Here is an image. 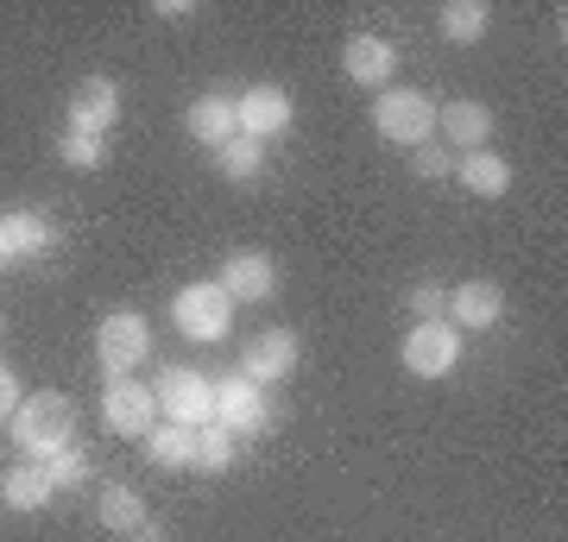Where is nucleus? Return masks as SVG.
<instances>
[{
    "instance_id": "1",
    "label": "nucleus",
    "mask_w": 568,
    "mask_h": 542,
    "mask_svg": "<svg viewBox=\"0 0 568 542\" xmlns=\"http://www.w3.org/2000/svg\"><path fill=\"white\" fill-rule=\"evenodd\" d=\"M13 442H20L26 461H51V454H63V448H77V403L63 398V391H32V398H20V410H13Z\"/></svg>"
},
{
    "instance_id": "2",
    "label": "nucleus",
    "mask_w": 568,
    "mask_h": 542,
    "mask_svg": "<svg viewBox=\"0 0 568 542\" xmlns=\"http://www.w3.org/2000/svg\"><path fill=\"white\" fill-rule=\"evenodd\" d=\"M373 126H379V140L386 145H417L436 133V101L424 95V89H379V101H373Z\"/></svg>"
},
{
    "instance_id": "3",
    "label": "nucleus",
    "mask_w": 568,
    "mask_h": 542,
    "mask_svg": "<svg viewBox=\"0 0 568 542\" xmlns=\"http://www.w3.org/2000/svg\"><path fill=\"white\" fill-rule=\"evenodd\" d=\"M152 354V321L140 309H108L102 328H95V360H102L108 379H133V366Z\"/></svg>"
},
{
    "instance_id": "4",
    "label": "nucleus",
    "mask_w": 568,
    "mask_h": 542,
    "mask_svg": "<svg viewBox=\"0 0 568 542\" xmlns=\"http://www.w3.org/2000/svg\"><path fill=\"white\" fill-rule=\"evenodd\" d=\"M152 398H159L164 422H183V429L215 422V379H203L196 366H164L152 379Z\"/></svg>"
},
{
    "instance_id": "5",
    "label": "nucleus",
    "mask_w": 568,
    "mask_h": 542,
    "mask_svg": "<svg viewBox=\"0 0 568 542\" xmlns=\"http://www.w3.org/2000/svg\"><path fill=\"white\" fill-rule=\"evenodd\" d=\"M171 321H178V335L183 341H222L227 335V321H234V297H227L222 284H183L178 297H171Z\"/></svg>"
},
{
    "instance_id": "6",
    "label": "nucleus",
    "mask_w": 568,
    "mask_h": 542,
    "mask_svg": "<svg viewBox=\"0 0 568 542\" xmlns=\"http://www.w3.org/2000/svg\"><path fill=\"white\" fill-rule=\"evenodd\" d=\"M102 422L114 429V436H126V442H140L145 429L159 422V398H152V385H140V379H108V391H102Z\"/></svg>"
},
{
    "instance_id": "7",
    "label": "nucleus",
    "mask_w": 568,
    "mask_h": 542,
    "mask_svg": "<svg viewBox=\"0 0 568 542\" xmlns=\"http://www.w3.org/2000/svg\"><path fill=\"white\" fill-rule=\"evenodd\" d=\"M455 360H462L455 321H417L405 335V372H417V379H443V372H455Z\"/></svg>"
},
{
    "instance_id": "8",
    "label": "nucleus",
    "mask_w": 568,
    "mask_h": 542,
    "mask_svg": "<svg viewBox=\"0 0 568 542\" xmlns=\"http://www.w3.org/2000/svg\"><path fill=\"white\" fill-rule=\"evenodd\" d=\"M291 114H297V108H291V95H284L278 82H253V89H246L241 101H234V121H241V140H278L284 126H291Z\"/></svg>"
},
{
    "instance_id": "9",
    "label": "nucleus",
    "mask_w": 568,
    "mask_h": 542,
    "mask_svg": "<svg viewBox=\"0 0 568 542\" xmlns=\"http://www.w3.org/2000/svg\"><path fill=\"white\" fill-rule=\"evenodd\" d=\"M51 246H58V227L44 222L39 208H0V265L39 259Z\"/></svg>"
},
{
    "instance_id": "10",
    "label": "nucleus",
    "mask_w": 568,
    "mask_h": 542,
    "mask_svg": "<svg viewBox=\"0 0 568 542\" xmlns=\"http://www.w3.org/2000/svg\"><path fill=\"white\" fill-rule=\"evenodd\" d=\"M114 121H121V89H114L108 76H89V82L70 89V133H95V140H108Z\"/></svg>"
},
{
    "instance_id": "11",
    "label": "nucleus",
    "mask_w": 568,
    "mask_h": 542,
    "mask_svg": "<svg viewBox=\"0 0 568 542\" xmlns=\"http://www.w3.org/2000/svg\"><path fill=\"white\" fill-rule=\"evenodd\" d=\"M215 422H222L227 436H260L265 429V391L253 379H222L215 385Z\"/></svg>"
},
{
    "instance_id": "12",
    "label": "nucleus",
    "mask_w": 568,
    "mask_h": 542,
    "mask_svg": "<svg viewBox=\"0 0 568 542\" xmlns=\"http://www.w3.org/2000/svg\"><path fill=\"white\" fill-rule=\"evenodd\" d=\"M297 372V335L291 328H265V335H253V347H246L241 360V379L253 385H278Z\"/></svg>"
},
{
    "instance_id": "13",
    "label": "nucleus",
    "mask_w": 568,
    "mask_h": 542,
    "mask_svg": "<svg viewBox=\"0 0 568 542\" xmlns=\"http://www.w3.org/2000/svg\"><path fill=\"white\" fill-rule=\"evenodd\" d=\"M499 316H506V290L493 278H467L448 290V321L455 328H493Z\"/></svg>"
},
{
    "instance_id": "14",
    "label": "nucleus",
    "mask_w": 568,
    "mask_h": 542,
    "mask_svg": "<svg viewBox=\"0 0 568 542\" xmlns=\"http://www.w3.org/2000/svg\"><path fill=\"white\" fill-rule=\"evenodd\" d=\"M234 303H265L272 290H278V265L265 259V253H234V259L222 265V278H215Z\"/></svg>"
},
{
    "instance_id": "15",
    "label": "nucleus",
    "mask_w": 568,
    "mask_h": 542,
    "mask_svg": "<svg viewBox=\"0 0 568 542\" xmlns=\"http://www.w3.org/2000/svg\"><path fill=\"white\" fill-rule=\"evenodd\" d=\"M342 70L361 82V89H386L392 70H398V51H392L386 39H373V32H354L347 51H342Z\"/></svg>"
},
{
    "instance_id": "16",
    "label": "nucleus",
    "mask_w": 568,
    "mask_h": 542,
    "mask_svg": "<svg viewBox=\"0 0 568 542\" xmlns=\"http://www.w3.org/2000/svg\"><path fill=\"white\" fill-rule=\"evenodd\" d=\"M436 126H443L462 152H480V145L493 140V108L487 101H448V108H436ZM455 145H448V152H455Z\"/></svg>"
},
{
    "instance_id": "17",
    "label": "nucleus",
    "mask_w": 568,
    "mask_h": 542,
    "mask_svg": "<svg viewBox=\"0 0 568 542\" xmlns=\"http://www.w3.org/2000/svg\"><path fill=\"white\" fill-rule=\"evenodd\" d=\"M183 126H190V140H203L209 152H222L227 140H241V121H234V101H227V95H203V101H190Z\"/></svg>"
},
{
    "instance_id": "18",
    "label": "nucleus",
    "mask_w": 568,
    "mask_h": 542,
    "mask_svg": "<svg viewBox=\"0 0 568 542\" xmlns=\"http://www.w3.org/2000/svg\"><path fill=\"white\" fill-rule=\"evenodd\" d=\"M140 448H145V461L152 467H196V429H183V422H152L140 436Z\"/></svg>"
},
{
    "instance_id": "19",
    "label": "nucleus",
    "mask_w": 568,
    "mask_h": 542,
    "mask_svg": "<svg viewBox=\"0 0 568 542\" xmlns=\"http://www.w3.org/2000/svg\"><path fill=\"white\" fill-rule=\"evenodd\" d=\"M51 499H58V485H51V473H44L39 461L13 467V473L0 480V504H7V511H44Z\"/></svg>"
},
{
    "instance_id": "20",
    "label": "nucleus",
    "mask_w": 568,
    "mask_h": 542,
    "mask_svg": "<svg viewBox=\"0 0 568 542\" xmlns=\"http://www.w3.org/2000/svg\"><path fill=\"white\" fill-rule=\"evenodd\" d=\"M95 518H102V530H114V536H126V542L140 536L145 523H152V518H145V499L133 492V485H102Z\"/></svg>"
},
{
    "instance_id": "21",
    "label": "nucleus",
    "mask_w": 568,
    "mask_h": 542,
    "mask_svg": "<svg viewBox=\"0 0 568 542\" xmlns=\"http://www.w3.org/2000/svg\"><path fill=\"white\" fill-rule=\"evenodd\" d=\"M493 25V7L487 0H448L443 7V39L448 44H480Z\"/></svg>"
},
{
    "instance_id": "22",
    "label": "nucleus",
    "mask_w": 568,
    "mask_h": 542,
    "mask_svg": "<svg viewBox=\"0 0 568 542\" xmlns=\"http://www.w3.org/2000/svg\"><path fill=\"white\" fill-rule=\"evenodd\" d=\"M462 183L474 190V196H506V190H511V164L480 145V152H467V158H462Z\"/></svg>"
},
{
    "instance_id": "23",
    "label": "nucleus",
    "mask_w": 568,
    "mask_h": 542,
    "mask_svg": "<svg viewBox=\"0 0 568 542\" xmlns=\"http://www.w3.org/2000/svg\"><path fill=\"white\" fill-rule=\"evenodd\" d=\"M215 164H222L227 183H253L265 171V145L260 140H227L222 152H215Z\"/></svg>"
},
{
    "instance_id": "24",
    "label": "nucleus",
    "mask_w": 568,
    "mask_h": 542,
    "mask_svg": "<svg viewBox=\"0 0 568 542\" xmlns=\"http://www.w3.org/2000/svg\"><path fill=\"white\" fill-rule=\"evenodd\" d=\"M234 442H241V436H227L222 422H203V429H196V467H203V473H222V467L234 461Z\"/></svg>"
},
{
    "instance_id": "25",
    "label": "nucleus",
    "mask_w": 568,
    "mask_h": 542,
    "mask_svg": "<svg viewBox=\"0 0 568 542\" xmlns=\"http://www.w3.org/2000/svg\"><path fill=\"white\" fill-rule=\"evenodd\" d=\"M58 158L70 164V171H102V164H108V140H95V133H63Z\"/></svg>"
},
{
    "instance_id": "26",
    "label": "nucleus",
    "mask_w": 568,
    "mask_h": 542,
    "mask_svg": "<svg viewBox=\"0 0 568 542\" xmlns=\"http://www.w3.org/2000/svg\"><path fill=\"white\" fill-rule=\"evenodd\" d=\"M44 473H51V485H58V492H70V485L89 480V461H82V448H63V454H51V461H44Z\"/></svg>"
},
{
    "instance_id": "27",
    "label": "nucleus",
    "mask_w": 568,
    "mask_h": 542,
    "mask_svg": "<svg viewBox=\"0 0 568 542\" xmlns=\"http://www.w3.org/2000/svg\"><path fill=\"white\" fill-rule=\"evenodd\" d=\"M410 309H417V321H448V284L424 278L410 290Z\"/></svg>"
},
{
    "instance_id": "28",
    "label": "nucleus",
    "mask_w": 568,
    "mask_h": 542,
    "mask_svg": "<svg viewBox=\"0 0 568 542\" xmlns=\"http://www.w3.org/2000/svg\"><path fill=\"white\" fill-rule=\"evenodd\" d=\"M410 164H417V177H455V152H448V145H436V140H424L417 145V152H410Z\"/></svg>"
},
{
    "instance_id": "29",
    "label": "nucleus",
    "mask_w": 568,
    "mask_h": 542,
    "mask_svg": "<svg viewBox=\"0 0 568 542\" xmlns=\"http://www.w3.org/2000/svg\"><path fill=\"white\" fill-rule=\"evenodd\" d=\"M20 410V379H13V366H0V422H13Z\"/></svg>"
},
{
    "instance_id": "30",
    "label": "nucleus",
    "mask_w": 568,
    "mask_h": 542,
    "mask_svg": "<svg viewBox=\"0 0 568 542\" xmlns=\"http://www.w3.org/2000/svg\"><path fill=\"white\" fill-rule=\"evenodd\" d=\"M133 542H164V530H159V523H145V530H140Z\"/></svg>"
},
{
    "instance_id": "31",
    "label": "nucleus",
    "mask_w": 568,
    "mask_h": 542,
    "mask_svg": "<svg viewBox=\"0 0 568 542\" xmlns=\"http://www.w3.org/2000/svg\"><path fill=\"white\" fill-rule=\"evenodd\" d=\"M0 335H7V316H0Z\"/></svg>"
},
{
    "instance_id": "32",
    "label": "nucleus",
    "mask_w": 568,
    "mask_h": 542,
    "mask_svg": "<svg viewBox=\"0 0 568 542\" xmlns=\"http://www.w3.org/2000/svg\"><path fill=\"white\" fill-rule=\"evenodd\" d=\"M0 480H7V473H0Z\"/></svg>"
}]
</instances>
